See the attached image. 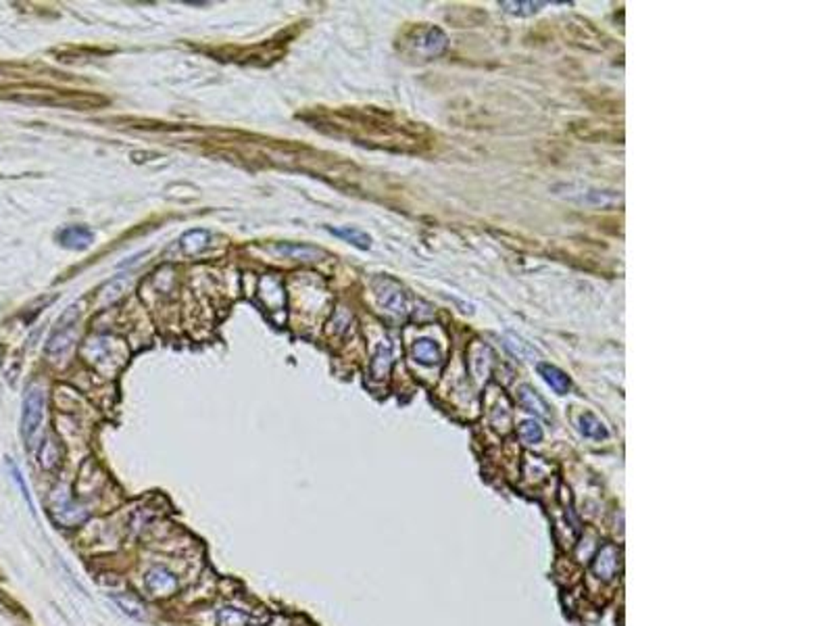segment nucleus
I'll use <instances>...</instances> for the list:
<instances>
[{"mask_svg":"<svg viewBox=\"0 0 834 626\" xmlns=\"http://www.w3.org/2000/svg\"><path fill=\"white\" fill-rule=\"evenodd\" d=\"M44 420V393L38 386H32L23 399V413H21V435L28 449L36 447V439L40 435Z\"/></svg>","mask_w":834,"mask_h":626,"instance_id":"nucleus-1","label":"nucleus"},{"mask_svg":"<svg viewBox=\"0 0 834 626\" xmlns=\"http://www.w3.org/2000/svg\"><path fill=\"white\" fill-rule=\"evenodd\" d=\"M50 516L59 526L65 528H73V526H80L88 520V510H84L82 505L75 503L67 491H54L50 497Z\"/></svg>","mask_w":834,"mask_h":626,"instance_id":"nucleus-2","label":"nucleus"},{"mask_svg":"<svg viewBox=\"0 0 834 626\" xmlns=\"http://www.w3.org/2000/svg\"><path fill=\"white\" fill-rule=\"evenodd\" d=\"M78 317H80L78 305L67 307V311L59 317L56 328L52 330V334L48 338V346H46V351L50 355H63L71 346V342L75 338V326H78Z\"/></svg>","mask_w":834,"mask_h":626,"instance_id":"nucleus-3","label":"nucleus"},{"mask_svg":"<svg viewBox=\"0 0 834 626\" xmlns=\"http://www.w3.org/2000/svg\"><path fill=\"white\" fill-rule=\"evenodd\" d=\"M407 44H409V50L413 56L432 59V56H438L446 48L448 42H446V36L438 28H419L409 36Z\"/></svg>","mask_w":834,"mask_h":626,"instance_id":"nucleus-4","label":"nucleus"},{"mask_svg":"<svg viewBox=\"0 0 834 626\" xmlns=\"http://www.w3.org/2000/svg\"><path fill=\"white\" fill-rule=\"evenodd\" d=\"M375 297L380 301L382 307H386L393 313H407L409 311V295L407 291L393 278H377L375 280Z\"/></svg>","mask_w":834,"mask_h":626,"instance_id":"nucleus-5","label":"nucleus"},{"mask_svg":"<svg viewBox=\"0 0 834 626\" xmlns=\"http://www.w3.org/2000/svg\"><path fill=\"white\" fill-rule=\"evenodd\" d=\"M144 587L153 597H169L178 591V578L163 566H153L144 574Z\"/></svg>","mask_w":834,"mask_h":626,"instance_id":"nucleus-6","label":"nucleus"},{"mask_svg":"<svg viewBox=\"0 0 834 626\" xmlns=\"http://www.w3.org/2000/svg\"><path fill=\"white\" fill-rule=\"evenodd\" d=\"M61 247L71 251H84L94 242V234L86 226H67L56 234Z\"/></svg>","mask_w":834,"mask_h":626,"instance_id":"nucleus-7","label":"nucleus"},{"mask_svg":"<svg viewBox=\"0 0 834 626\" xmlns=\"http://www.w3.org/2000/svg\"><path fill=\"white\" fill-rule=\"evenodd\" d=\"M275 251L280 255H286V257L296 259V261H322L326 257V251H322L317 247H311V244H298V242L278 244Z\"/></svg>","mask_w":834,"mask_h":626,"instance_id":"nucleus-8","label":"nucleus"},{"mask_svg":"<svg viewBox=\"0 0 834 626\" xmlns=\"http://www.w3.org/2000/svg\"><path fill=\"white\" fill-rule=\"evenodd\" d=\"M539 374L545 378V382H547L557 395H567V393H570L572 382H570V378H567L559 368H555V366H551V364H539Z\"/></svg>","mask_w":834,"mask_h":626,"instance_id":"nucleus-9","label":"nucleus"},{"mask_svg":"<svg viewBox=\"0 0 834 626\" xmlns=\"http://www.w3.org/2000/svg\"><path fill=\"white\" fill-rule=\"evenodd\" d=\"M393 366V346L388 342H382L377 346V351L371 359V374L373 378H386Z\"/></svg>","mask_w":834,"mask_h":626,"instance_id":"nucleus-10","label":"nucleus"},{"mask_svg":"<svg viewBox=\"0 0 834 626\" xmlns=\"http://www.w3.org/2000/svg\"><path fill=\"white\" fill-rule=\"evenodd\" d=\"M519 403H521L523 409H528V411H532V413H536V415H541V417H549V405H547V401H545L536 390L530 388V386H521V388H519Z\"/></svg>","mask_w":834,"mask_h":626,"instance_id":"nucleus-11","label":"nucleus"},{"mask_svg":"<svg viewBox=\"0 0 834 626\" xmlns=\"http://www.w3.org/2000/svg\"><path fill=\"white\" fill-rule=\"evenodd\" d=\"M180 242H182V249H184L186 255H198V253H202V251L209 249V244H211V234L205 232V230H190V232H186V234L182 236Z\"/></svg>","mask_w":834,"mask_h":626,"instance_id":"nucleus-12","label":"nucleus"},{"mask_svg":"<svg viewBox=\"0 0 834 626\" xmlns=\"http://www.w3.org/2000/svg\"><path fill=\"white\" fill-rule=\"evenodd\" d=\"M413 357H415V362H419L424 366H434L440 362V349L434 340L421 338L413 344Z\"/></svg>","mask_w":834,"mask_h":626,"instance_id":"nucleus-13","label":"nucleus"},{"mask_svg":"<svg viewBox=\"0 0 834 626\" xmlns=\"http://www.w3.org/2000/svg\"><path fill=\"white\" fill-rule=\"evenodd\" d=\"M330 232L334 234V236H338V238H344L346 242H351L353 247H357V249H363V251H367L369 247H371V238H369V234H365L363 230H359V228H353V226H344V228H330Z\"/></svg>","mask_w":834,"mask_h":626,"instance_id":"nucleus-14","label":"nucleus"},{"mask_svg":"<svg viewBox=\"0 0 834 626\" xmlns=\"http://www.w3.org/2000/svg\"><path fill=\"white\" fill-rule=\"evenodd\" d=\"M618 568V560H616V547H605L598 553V560L594 562V572L603 578H612L614 572Z\"/></svg>","mask_w":834,"mask_h":626,"instance_id":"nucleus-15","label":"nucleus"},{"mask_svg":"<svg viewBox=\"0 0 834 626\" xmlns=\"http://www.w3.org/2000/svg\"><path fill=\"white\" fill-rule=\"evenodd\" d=\"M109 597H111V601L121 609V614H125L127 618H134V620H142V618H144V607H142V603L136 601L134 597H129V595H119V593H109Z\"/></svg>","mask_w":834,"mask_h":626,"instance_id":"nucleus-16","label":"nucleus"},{"mask_svg":"<svg viewBox=\"0 0 834 626\" xmlns=\"http://www.w3.org/2000/svg\"><path fill=\"white\" fill-rule=\"evenodd\" d=\"M580 430H582L584 437L594 439V441L607 439V430H605V426L596 420L592 413H584V415L580 417Z\"/></svg>","mask_w":834,"mask_h":626,"instance_id":"nucleus-17","label":"nucleus"},{"mask_svg":"<svg viewBox=\"0 0 834 626\" xmlns=\"http://www.w3.org/2000/svg\"><path fill=\"white\" fill-rule=\"evenodd\" d=\"M249 618L244 612L238 607H221L217 614V624L219 626H247Z\"/></svg>","mask_w":834,"mask_h":626,"instance_id":"nucleus-18","label":"nucleus"},{"mask_svg":"<svg viewBox=\"0 0 834 626\" xmlns=\"http://www.w3.org/2000/svg\"><path fill=\"white\" fill-rule=\"evenodd\" d=\"M507 346L509 349L517 355V357H523V359H534L536 357V351L532 349V344L530 342H525L521 336H517V334H507Z\"/></svg>","mask_w":834,"mask_h":626,"instance_id":"nucleus-19","label":"nucleus"},{"mask_svg":"<svg viewBox=\"0 0 834 626\" xmlns=\"http://www.w3.org/2000/svg\"><path fill=\"white\" fill-rule=\"evenodd\" d=\"M40 463H42L44 470H54V468L61 463V451H59V447H56V441L48 439V441L42 445Z\"/></svg>","mask_w":834,"mask_h":626,"instance_id":"nucleus-20","label":"nucleus"},{"mask_svg":"<svg viewBox=\"0 0 834 626\" xmlns=\"http://www.w3.org/2000/svg\"><path fill=\"white\" fill-rule=\"evenodd\" d=\"M519 435H521L523 443H528V445H536V443H541V441H543V428H541L536 422H532V420L521 424Z\"/></svg>","mask_w":834,"mask_h":626,"instance_id":"nucleus-21","label":"nucleus"},{"mask_svg":"<svg viewBox=\"0 0 834 626\" xmlns=\"http://www.w3.org/2000/svg\"><path fill=\"white\" fill-rule=\"evenodd\" d=\"M7 466H9V470H11V476H13V480L19 484V489H21V495H23V499L28 501V505H30V510L36 514V510H34V501H32V495H30V489H28V484H25V480H23V474H21V470L15 466V461H7Z\"/></svg>","mask_w":834,"mask_h":626,"instance_id":"nucleus-22","label":"nucleus"}]
</instances>
